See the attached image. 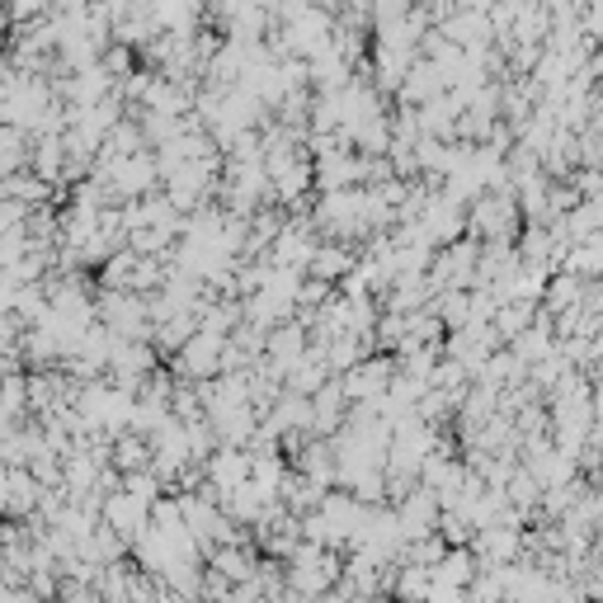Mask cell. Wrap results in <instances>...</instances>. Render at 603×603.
<instances>
[{
    "instance_id": "6da1fadb",
    "label": "cell",
    "mask_w": 603,
    "mask_h": 603,
    "mask_svg": "<svg viewBox=\"0 0 603 603\" xmlns=\"http://www.w3.org/2000/svg\"><path fill=\"white\" fill-rule=\"evenodd\" d=\"M311 269H316V279H340L349 269V260H344V250H316Z\"/></svg>"
}]
</instances>
